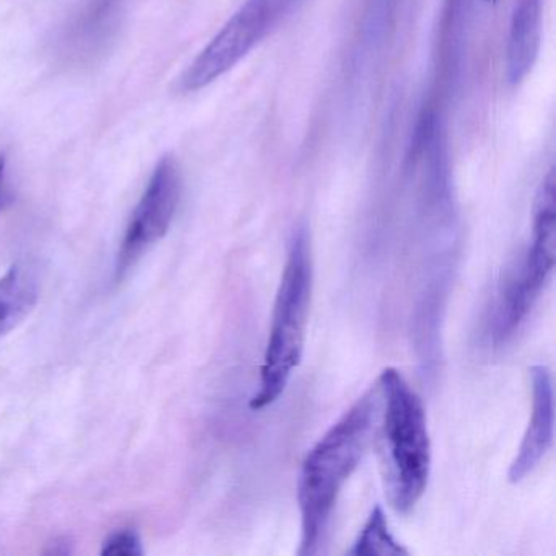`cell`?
Instances as JSON below:
<instances>
[{
    "label": "cell",
    "mask_w": 556,
    "mask_h": 556,
    "mask_svg": "<svg viewBox=\"0 0 556 556\" xmlns=\"http://www.w3.org/2000/svg\"><path fill=\"white\" fill-rule=\"evenodd\" d=\"M379 405V390L370 389L305 455L298 483L299 555L320 553L338 496L369 447Z\"/></svg>",
    "instance_id": "cell-1"
},
{
    "label": "cell",
    "mask_w": 556,
    "mask_h": 556,
    "mask_svg": "<svg viewBox=\"0 0 556 556\" xmlns=\"http://www.w3.org/2000/svg\"><path fill=\"white\" fill-rule=\"evenodd\" d=\"M382 412L383 480L390 506L399 514L415 509L431 475V439L425 405L395 367L379 377Z\"/></svg>",
    "instance_id": "cell-2"
},
{
    "label": "cell",
    "mask_w": 556,
    "mask_h": 556,
    "mask_svg": "<svg viewBox=\"0 0 556 556\" xmlns=\"http://www.w3.org/2000/svg\"><path fill=\"white\" fill-rule=\"evenodd\" d=\"M314 289L311 233L307 226L295 227L289 240L288 258L276 292L271 328L260 370L258 392L250 409L260 412L278 402L292 372L301 364Z\"/></svg>",
    "instance_id": "cell-3"
},
{
    "label": "cell",
    "mask_w": 556,
    "mask_h": 556,
    "mask_svg": "<svg viewBox=\"0 0 556 556\" xmlns=\"http://www.w3.org/2000/svg\"><path fill=\"white\" fill-rule=\"evenodd\" d=\"M555 204V172L549 170L536 193L529 249L497 298L493 318L496 343L509 340L519 330L552 278L556 245Z\"/></svg>",
    "instance_id": "cell-4"
},
{
    "label": "cell",
    "mask_w": 556,
    "mask_h": 556,
    "mask_svg": "<svg viewBox=\"0 0 556 556\" xmlns=\"http://www.w3.org/2000/svg\"><path fill=\"white\" fill-rule=\"evenodd\" d=\"M285 4L282 0H245L185 71L180 89L200 92L230 73L269 34Z\"/></svg>",
    "instance_id": "cell-5"
},
{
    "label": "cell",
    "mask_w": 556,
    "mask_h": 556,
    "mask_svg": "<svg viewBox=\"0 0 556 556\" xmlns=\"http://www.w3.org/2000/svg\"><path fill=\"white\" fill-rule=\"evenodd\" d=\"M184 180L174 157H164L149 178L148 187L129 219L115 263V279L122 281L139 260L167 236L180 206Z\"/></svg>",
    "instance_id": "cell-6"
},
{
    "label": "cell",
    "mask_w": 556,
    "mask_h": 556,
    "mask_svg": "<svg viewBox=\"0 0 556 556\" xmlns=\"http://www.w3.org/2000/svg\"><path fill=\"white\" fill-rule=\"evenodd\" d=\"M126 9L128 0H80L54 37L56 60L70 67L102 60L122 30Z\"/></svg>",
    "instance_id": "cell-7"
},
{
    "label": "cell",
    "mask_w": 556,
    "mask_h": 556,
    "mask_svg": "<svg viewBox=\"0 0 556 556\" xmlns=\"http://www.w3.org/2000/svg\"><path fill=\"white\" fill-rule=\"evenodd\" d=\"M530 382H532V416L507 473L510 483H519L527 475L532 473L553 445L555 396H553V379L548 367L543 364L532 366Z\"/></svg>",
    "instance_id": "cell-8"
},
{
    "label": "cell",
    "mask_w": 556,
    "mask_h": 556,
    "mask_svg": "<svg viewBox=\"0 0 556 556\" xmlns=\"http://www.w3.org/2000/svg\"><path fill=\"white\" fill-rule=\"evenodd\" d=\"M542 11L543 0H516L514 4L506 48L507 83L510 86L523 83L539 58Z\"/></svg>",
    "instance_id": "cell-9"
},
{
    "label": "cell",
    "mask_w": 556,
    "mask_h": 556,
    "mask_svg": "<svg viewBox=\"0 0 556 556\" xmlns=\"http://www.w3.org/2000/svg\"><path fill=\"white\" fill-rule=\"evenodd\" d=\"M35 269L17 262L0 278V340L30 315L40 298Z\"/></svg>",
    "instance_id": "cell-10"
},
{
    "label": "cell",
    "mask_w": 556,
    "mask_h": 556,
    "mask_svg": "<svg viewBox=\"0 0 556 556\" xmlns=\"http://www.w3.org/2000/svg\"><path fill=\"white\" fill-rule=\"evenodd\" d=\"M350 555L379 556V555H408V549L393 539L382 507L376 506L370 510L369 519L364 523L359 536L354 542Z\"/></svg>",
    "instance_id": "cell-11"
},
{
    "label": "cell",
    "mask_w": 556,
    "mask_h": 556,
    "mask_svg": "<svg viewBox=\"0 0 556 556\" xmlns=\"http://www.w3.org/2000/svg\"><path fill=\"white\" fill-rule=\"evenodd\" d=\"M103 556H141L144 555L141 536L136 530H116L103 543Z\"/></svg>",
    "instance_id": "cell-12"
},
{
    "label": "cell",
    "mask_w": 556,
    "mask_h": 556,
    "mask_svg": "<svg viewBox=\"0 0 556 556\" xmlns=\"http://www.w3.org/2000/svg\"><path fill=\"white\" fill-rule=\"evenodd\" d=\"M4 172H5V157H4V155H0V187H2V181H4Z\"/></svg>",
    "instance_id": "cell-13"
}]
</instances>
